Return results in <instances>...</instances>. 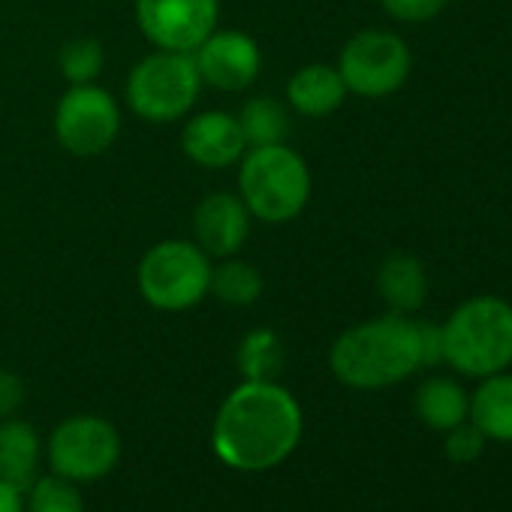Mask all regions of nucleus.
<instances>
[{
  "label": "nucleus",
  "instance_id": "1",
  "mask_svg": "<svg viewBox=\"0 0 512 512\" xmlns=\"http://www.w3.org/2000/svg\"><path fill=\"white\" fill-rule=\"evenodd\" d=\"M305 431L296 395L278 380H241L220 404L211 428L214 455L235 470L260 473L284 464Z\"/></svg>",
  "mask_w": 512,
  "mask_h": 512
},
{
  "label": "nucleus",
  "instance_id": "2",
  "mask_svg": "<svg viewBox=\"0 0 512 512\" xmlns=\"http://www.w3.org/2000/svg\"><path fill=\"white\" fill-rule=\"evenodd\" d=\"M329 368L338 383L377 392L422 368L419 323L404 314H383L341 332L329 350Z\"/></svg>",
  "mask_w": 512,
  "mask_h": 512
},
{
  "label": "nucleus",
  "instance_id": "3",
  "mask_svg": "<svg viewBox=\"0 0 512 512\" xmlns=\"http://www.w3.org/2000/svg\"><path fill=\"white\" fill-rule=\"evenodd\" d=\"M235 172V193L247 205L253 223L287 226L302 217L314 193L308 160L287 142L247 148Z\"/></svg>",
  "mask_w": 512,
  "mask_h": 512
},
{
  "label": "nucleus",
  "instance_id": "4",
  "mask_svg": "<svg viewBox=\"0 0 512 512\" xmlns=\"http://www.w3.org/2000/svg\"><path fill=\"white\" fill-rule=\"evenodd\" d=\"M443 332V362L464 377H491L512 365V305L500 296L461 302Z\"/></svg>",
  "mask_w": 512,
  "mask_h": 512
},
{
  "label": "nucleus",
  "instance_id": "5",
  "mask_svg": "<svg viewBox=\"0 0 512 512\" xmlns=\"http://www.w3.org/2000/svg\"><path fill=\"white\" fill-rule=\"evenodd\" d=\"M214 260L193 238H163L151 244L136 266L142 302L163 314H181L208 299Z\"/></svg>",
  "mask_w": 512,
  "mask_h": 512
},
{
  "label": "nucleus",
  "instance_id": "6",
  "mask_svg": "<svg viewBox=\"0 0 512 512\" xmlns=\"http://www.w3.org/2000/svg\"><path fill=\"white\" fill-rule=\"evenodd\" d=\"M202 88L193 55L154 49L127 73L124 100L127 109L148 124H175L196 112Z\"/></svg>",
  "mask_w": 512,
  "mask_h": 512
},
{
  "label": "nucleus",
  "instance_id": "7",
  "mask_svg": "<svg viewBox=\"0 0 512 512\" xmlns=\"http://www.w3.org/2000/svg\"><path fill=\"white\" fill-rule=\"evenodd\" d=\"M335 67L350 94L362 100H383L407 85L413 55L401 34L365 28L341 46Z\"/></svg>",
  "mask_w": 512,
  "mask_h": 512
},
{
  "label": "nucleus",
  "instance_id": "8",
  "mask_svg": "<svg viewBox=\"0 0 512 512\" xmlns=\"http://www.w3.org/2000/svg\"><path fill=\"white\" fill-rule=\"evenodd\" d=\"M124 127L118 97L103 88L100 82L91 85H70L52 115V130L58 145L82 160L106 154Z\"/></svg>",
  "mask_w": 512,
  "mask_h": 512
},
{
  "label": "nucleus",
  "instance_id": "9",
  "mask_svg": "<svg viewBox=\"0 0 512 512\" xmlns=\"http://www.w3.org/2000/svg\"><path fill=\"white\" fill-rule=\"evenodd\" d=\"M49 464L70 482H94L112 473L121 458V434L103 416H70L49 437Z\"/></svg>",
  "mask_w": 512,
  "mask_h": 512
},
{
  "label": "nucleus",
  "instance_id": "10",
  "mask_svg": "<svg viewBox=\"0 0 512 512\" xmlns=\"http://www.w3.org/2000/svg\"><path fill=\"white\" fill-rule=\"evenodd\" d=\"M133 19L154 49L193 55L220 28V0H133Z\"/></svg>",
  "mask_w": 512,
  "mask_h": 512
},
{
  "label": "nucleus",
  "instance_id": "11",
  "mask_svg": "<svg viewBox=\"0 0 512 512\" xmlns=\"http://www.w3.org/2000/svg\"><path fill=\"white\" fill-rule=\"evenodd\" d=\"M193 64L205 88L241 94L263 73V49L244 31L214 28L193 52Z\"/></svg>",
  "mask_w": 512,
  "mask_h": 512
},
{
  "label": "nucleus",
  "instance_id": "12",
  "mask_svg": "<svg viewBox=\"0 0 512 512\" xmlns=\"http://www.w3.org/2000/svg\"><path fill=\"white\" fill-rule=\"evenodd\" d=\"M181 151L184 157L208 172L235 169L247 151L244 133L238 127L235 112L226 109H202L190 112L181 124Z\"/></svg>",
  "mask_w": 512,
  "mask_h": 512
},
{
  "label": "nucleus",
  "instance_id": "13",
  "mask_svg": "<svg viewBox=\"0 0 512 512\" xmlns=\"http://www.w3.org/2000/svg\"><path fill=\"white\" fill-rule=\"evenodd\" d=\"M193 241L211 256V260H226V256L241 253L250 238L253 217L235 190H211L193 208Z\"/></svg>",
  "mask_w": 512,
  "mask_h": 512
},
{
  "label": "nucleus",
  "instance_id": "14",
  "mask_svg": "<svg viewBox=\"0 0 512 512\" xmlns=\"http://www.w3.org/2000/svg\"><path fill=\"white\" fill-rule=\"evenodd\" d=\"M347 97L350 91L335 64H305L284 85V103L302 118H329Z\"/></svg>",
  "mask_w": 512,
  "mask_h": 512
},
{
  "label": "nucleus",
  "instance_id": "15",
  "mask_svg": "<svg viewBox=\"0 0 512 512\" xmlns=\"http://www.w3.org/2000/svg\"><path fill=\"white\" fill-rule=\"evenodd\" d=\"M377 296L392 314H416L428 299V272L419 256L395 250L377 266Z\"/></svg>",
  "mask_w": 512,
  "mask_h": 512
},
{
  "label": "nucleus",
  "instance_id": "16",
  "mask_svg": "<svg viewBox=\"0 0 512 512\" xmlns=\"http://www.w3.org/2000/svg\"><path fill=\"white\" fill-rule=\"evenodd\" d=\"M43 458L40 434L25 419H0V482L19 488L22 494L34 485Z\"/></svg>",
  "mask_w": 512,
  "mask_h": 512
},
{
  "label": "nucleus",
  "instance_id": "17",
  "mask_svg": "<svg viewBox=\"0 0 512 512\" xmlns=\"http://www.w3.org/2000/svg\"><path fill=\"white\" fill-rule=\"evenodd\" d=\"M467 419L482 431L485 440L512 443V374L500 371L482 377L470 395Z\"/></svg>",
  "mask_w": 512,
  "mask_h": 512
},
{
  "label": "nucleus",
  "instance_id": "18",
  "mask_svg": "<svg viewBox=\"0 0 512 512\" xmlns=\"http://www.w3.org/2000/svg\"><path fill=\"white\" fill-rule=\"evenodd\" d=\"M413 407H416V416L422 425L446 434L449 428L467 422L470 395L452 377H428L419 383V389L413 395Z\"/></svg>",
  "mask_w": 512,
  "mask_h": 512
},
{
  "label": "nucleus",
  "instance_id": "19",
  "mask_svg": "<svg viewBox=\"0 0 512 512\" xmlns=\"http://www.w3.org/2000/svg\"><path fill=\"white\" fill-rule=\"evenodd\" d=\"M235 118L244 133L247 148L281 145L290 139V130H293L290 106L269 94H256V97L244 100L241 109L235 112Z\"/></svg>",
  "mask_w": 512,
  "mask_h": 512
},
{
  "label": "nucleus",
  "instance_id": "20",
  "mask_svg": "<svg viewBox=\"0 0 512 512\" xmlns=\"http://www.w3.org/2000/svg\"><path fill=\"white\" fill-rule=\"evenodd\" d=\"M263 293H266V278L253 263L241 260L238 253L226 256V260H214L208 296H214L229 308H250L263 299Z\"/></svg>",
  "mask_w": 512,
  "mask_h": 512
},
{
  "label": "nucleus",
  "instance_id": "21",
  "mask_svg": "<svg viewBox=\"0 0 512 512\" xmlns=\"http://www.w3.org/2000/svg\"><path fill=\"white\" fill-rule=\"evenodd\" d=\"M235 365L244 380H278L287 365V347L269 326L250 329L235 350Z\"/></svg>",
  "mask_w": 512,
  "mask_h": 512
},
{
  "label": "nucleus",
  "instance_id": "22",
  "mask_svg": "<svg viewBox=\"0 0 512 512\" xmlns=\"http://www.w3.org/2000/svg\"><path fill=\"white\" fill-rule=\"evenodd\" d=\"M106 67V49L94 37H73L58 52V70L67 85H91Z\"/></svg>",
  "mask_w": 512,
  "mask_h": 512
},
{
  "label": "nucleus",
  "instance_id": "23",
  "mask_svg": "<svg viewBox=\"0 0 512 512\" xmlns=\"http://www.w3.org/2000/svg\"><path fill=\"white\" fill-rule=\"evenodd\" d=\"M25 512H85V503L76 482L52 473L34 479V485L28 488Z\"/></svg>",
  "mask_w": 512,
  "mask_h": 512
},
{
  "label": "nucleus",
  "instance_id": "24",
  "mask_svg": "<svg viewBox=\"0 0 512 512\" xmlns=\"http://www.w3.org/2000/svg\"><path fill=\"white\" fill-rule=\"evenodd\" d=\"M482 449H485V437H482V431L470 419L446 431L443 452H446L449 461H458V464L476 461L482 455Z\"/></svg>",
  "mask_w": 512,
  "mask_h": 512
},
{
  "label": "nucleus",
  "instance_id": "25",
  "mask_svg": "<svg viewBox=\"0 0 512 512\" xmlns=\"http://www.w3.org/2000/svg\"><path fill=\"white\" fill-rule=\"evenodd\" d=\"M449 0H380L383 13L401 25H425L446 10Z\"/></svg>",
  "mask_w": 512,
  "mask_h": 512
},
{
  "label": "nucleus",
  "instance_id": "26",
  "mask_svg": "<svg viewBox=\"0 0 512 512\" xmlns=\"http://www.w3.org/2000/svg\"><path fill=\"white\" fill-rule=\"evenodd\" d=\"M25 395H28L25 380L10 368H0V419L16 416L19 407L25 404Z\"/></svg>",
  "mask_w": 512,
  "mask_h": 512
},
{
  "label": "nucleus",
  "instance_id": "27",
  "mask_svg": "<svg viewBox=\"0 0 512 512\" xmlns=\"http://www.w3.org/2000/svg\"><path fill=\"white\" fill-rule=\"evenodd\" d=\"M419 353H422V368L443 365V332H440V326L419 323Z\"/></svg>",
  "mask_w": 512,
  "mask_h": 512
},
{
  "label": "nucleus",
  "instance_id": "28",
  "mask_svg": "<svg viewBox=\"0 0 512 512\" xmlns=\"http://www.w3.org/2000/svg\"><path fill=\"white\" fill-rule=\"evenodd\" d=\"M0 512H25V497L19 488L0 482Z\"/></svg>",
  "mask_w": 512,
  "mask_h": 512
}]
</instances>
